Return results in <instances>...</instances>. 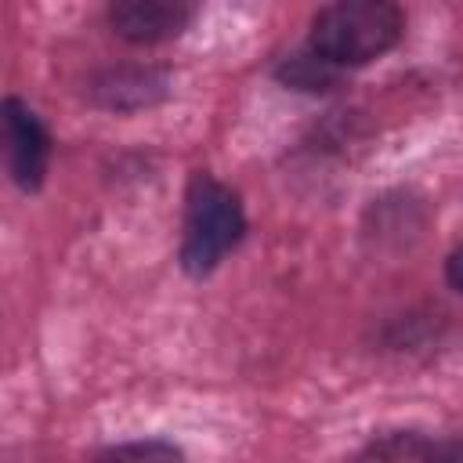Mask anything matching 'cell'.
I'll return each instance as SVG.
<instances>
[{"label":"cell","mask_w":463,"mask_h":463,"mask_svg":"<svg viewBox=\"0 0 463 463\" xmlns=\"http://www.w3.org/2000/svg\"><path fill=\"white\" fill-rule=\"evenodd\" d=\"M405 33V14L387 0H336L315 11L307 47L336 69L383 58Z\"/></svg>","instance_id":"cell-1"},{"label":"cell","mask_w":463,"mask_h":463,"mask_svg":"<svg viewBox=\"0 0 463 463\" xmlns=\"http://www.w3.org/2000/svg\"><path fill=\"white\" fill-rule=\"evenodd\" d=\"M246 235V210L239 195L199 170L184 192V239H181V268L188 275H210Z\"/></svg>","instance_id":"cell-2"},{"label":"cell","mask_w":463,"mask_h":463,"mask_svg":"<svg viewBox=\"0 0 463 463\" xmlns=\"http://www.w3.org/2000/svg\"><path fill=\"white\" fill-rule=\"evenodd\" d=\"M0 123H4V141H7L11 181L22 192H36L47 177V166H51V134H47V127L18 98H4Z\"/></svg>","instance_id":"cell-3"},{"label":"cell","mask_w":463,"mask_h":463,"mask_svg":"<svg viewBox=\"0 0 463 463\" xmlns=\"http://www.w3.org/2000/svg\"><path fill=\"white\" fill-rule=\"evenodd\" d=\"M195 18L184 0H116L109 7V25L127 43H163L181 36Z\"/></svg>","instance_id":"cell-4"},{"label":"cell","mask_w":463,"mask_h":463,"mask_svg":"<svg viewBox=\"0 0 463 463\" xmlns=\"http://www.w3.org/2000/svg\"><path fill=\"white\" fill-rule=\"evenodd\" d=\"M166 94V80L152 69H109L94 80V101L116 112L152 105Z\"/></svg>","instance_id":"cell-5"},{"label":"cell","mask_w":463,"mask_h":463,"mask_svg":"<svg viewBox=\"0 0 463 463\" xmlns=\"http://www.w3.org/2000/svg\"><path fill=\"white\" fill-rule=\"evenodd\" d=\"M438 459H441V445H434L430 438L416 430H391L373 438L354 463H438Z\"/></svg>","instance_id":"cell-6"},{"label":"cell","mask_w":463,"mask_h":463,"mask_svg":"<svg viewBox=\"0 0 463 463\" xmlns=\"http://www.w3.org/2000/svg\"><path fill=\"white\" fill-rule=\"evenodd\" d=\"M279 80L289 83V87H300V90H329L336 80H340V69L329 65L326 58H318L311 47L300 51V54H289L282 65H279Z\"/></svg>","instance_id":"cell-7"},{"label":"cell","mask_w":463,"mask_h":463,"mask_svg":"<svg viewBox=\"0 0 463 463\" xmlns=\"http://www.w3.org/2000/svg\"><path fill=\"white\" fill-rule=\"evenodd\" d=\"M94 463H184V452L174 441L145 438V441H123L105 449Z\"/></svg>","instance_id":"cell-8"},{"label":"cell","mask_w":463,"mask_h":463,"mask_svg":"<svg viewBox=\"0 0 463 463\" xmlns=\"http://www.w3.org/2000/svg\"><path fill=\"white\" fill-rule=\"evenodd\" d=\"M445 279H449L452 289L463 293V246H456V250L449 253V260H445Z\"/></svg>","instance_id":"cell-9"},{"label":"cell","mask_w":463,"mask_h":463,"mask_svg":"<svg viewBox=\"0 0 463 463\" xmlns=\"http://www.w3.org/2000/svg\"><path fill=\"white\" fill-rule=\"evenodd\" d=\"M438 463H463V438H452L449 445H441V459Z\"/></svg>","instance_id":"cell-10"}]
</instances>
